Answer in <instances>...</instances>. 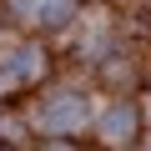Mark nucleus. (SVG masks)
<instances>
[{"label": "nucleus", "instance_id": "f257e3e1", "mask_svg": "<svg viewBox=\"0 0 151 151\" xmlns=\"http://www.w3.org/2000/svg\"><path fill=\"white\" fill-rule=\"evenodd\" d=\"M81 116H86L81 96H55V101L40 111V121H45V126H81Z\"/></svg>", "mask_w": 151, "mask_h": 151}, {"label": "nucleus", "instance_id": "f03ea898", "mask_svg": "<svg viewBox=\"0 0 151 151\" xmlns=\"http://www.w3.org/2000/svg\"><path fill=\"white\" fill-rule=\"evenodd\" d=\"M101 126H106L111 136H126V131H131V111H126V106H116V111H111V116H106Z\"/></svg>", "mask_w": 151, "mask_h": 151}]
</instances>
